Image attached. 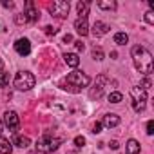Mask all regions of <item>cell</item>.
I'll use <instances>...</instances> for the list:
<instances>
[{
	"instance_id": "9",
	"label": "cell",
	"mask_w": 154,
	"mask_h": 154,
	"mask_svg": "<svg viewBox=\"0 0 154 154\" xmlns=\"http://www.w3.org/2000/svg\"><path fill=\"white\" fill-rule=\"evenodd\" d=\"M103 82H105V76H98V80H96V85L89 91V96L93 100H98L102 94H103Z\"/></svg>"
},
{
	"instance_id": "3",
	"label": "cell",
	"mask_w": 154,
	"mask_h": 154,
	"mask_svg": "<svg viewBox=\"0 0 154 154\" xmlns=\"http://www.w3.org/2000/svg\"><path fill=\"white\" fill-rule=\"evenodd\" d=\"M35 84H36V78H35V74L29 72V71L17 72L15 80H13V85H15L17 91H29V89L35 87Z\"/></svg>"
},
{
	"instance_id": "18",
	"label": "cell",
	"mask_w": 154,
	"mask_h": 154,
	"mask_svg": "<svg viewBox=\"0 0 154 154\" xmlns=\"http://www.w3.org/2000/svg\"><path fill=\"white\" fill-rule=\"evenodd\" d=\"M15 145L20 147V149H27L31 145V140L27 136H15Z\"/></svg>"
},
{
	"instance_id": "1",
	"label": "cell",
	"mask_w": 154,
	"mask_h": 154,
	"mask_svg": "<svg viewBox=\"0 0 154 154\" xmlns=\"http://www.w3.org/2000/svg\"><path fill=\"white\" fill-rule=\"evenodd\" d=\"M131 54H132L134 67H136L141 74L149 76V74L152 72V54H150L143 45H134L132 51H131Z\"/></svg>"
},
{
	"instance_id": "31",
	"label": "cell",
	"mask_w": 154,
	"mask_h": 154,
	"mask_svg": "<svg viewBox=\"0 0 154 154\" xmlns=\"http://www.w3.org/2000/svg\"><path fill=\"white\" fill-rule=\"evenodd\" d=\"M109 147H111V149H112V150H116V149H118V147H120V145H118V141H116V140H112V141H111V143H109Z\"/></svg>"
},
{
	"instance_id": "32",
	"label": "cell",
	"mask_w": 154,
	"mask_h": 154,
	"mask_svg": "<svg viewBox=\"0 0 154 154\" xmlns=\"http://www.w3.org/2000/svg\"><path fill=\"white\" fill-rule=\"evenodd\" d=\"M2 6H4V8H9V9H11V8H15V4H13V2H8V0H4Z\"/></svg>"
},
{
	"instance_id": "33",
	"label": "cell",
	"mask_w": 154,
	"mask_h": 154,
	"mask_svg": "<svg viewBox=\"0 0 154 154\" xmlns=\"http://www.w3.org/2000/svg\"><path fill=\"white\" fill-rule=\"evenodd\" d=\"M63 42H65V44H71V42H72V36H71V35H65V36H63Z\"/></svg>"
},
{
	"instance_id": "23",
	"label": "cell",
	"mask_w": 154,
	"mask_h": 154,
	"mask_svg": "<svg viewBox=\"0 0 154 154\" xmlns=\"http://www.w3.org/2000/svg\"><path fill=\"white\" fill-rule=\"evenodd\" d=\"M9 84V74L8 72H0V87H6Z\"/></svg>"
},
{
	"instance_id": "27",
	"label": "cell",
	"mask_w": 154,
	"mask_h": 154,
	"mask_svg": "<svg viewBox=\"0 0 154 154\" xmlns=\"http://www.w3.org/2000/svg\"><path fill=\"white\" fill-rule=\"evenodd\" d=\"M147 134L150 136V134H154V122L152 120H149L147 122Z\"/></svg>"
},
{
	"instance_id": "17",
	"label": "cell",
	"mask_w": 154,
	"mask_h": 154,
	"mask_svg": "<svg viewBox=\"0 0 154 154\" xmlns=\"http://www.w3.org/2000/svg\"><path fill=\"white\" fill-rule=\"evenodd\" d=\"M125 147H127V154H140V150H141V147L136 140H129Z\"/></svg>"
},
{
	"instance_id": "22",
	"label": "cell",
	"mask_w": 154,
	"mask_h": 154,
	"mask_svg": "<svg viewBox=\"0 0 154 154\" xmlns=\"http://www.w3.org/2000/svg\"><path fill=\"white\" fill-rule=\"evenodd\" d=\"M93 58L94 60H103V51H102V47H93Z\"/></svg>"
},
{
	"instance_id": "7",
	"label": "cell",
	"mask_w": 154,
	"mask_h": 154,
	"mask_svg": "<svg viewBox=\"0 0 154 154\" xmlns=\"http://www.w3.org/2000/svg\"><path fill=\"white\" fill-rule=\"evenodd\" d=\"M4 125L9 129V131H17L18 129V125H20V118H18V114L15 112V111H6L4 112Z\"/></svg>"
},
{
	"instance_id": "34",
	"label": "cell",
	"mask_w": 154,
	"mask_h": 154,
	"mask_svg": "<svg viewBox=\"0 0 154 154\" xmlns=\"http://www.w3.org/2000/svg\"><path fill=\"white\" fill-rule=\"evenodd\" d=\"M2 131H4V122H0V134H2Z\"/></svg>"
},
{
	"instance_id": "25",
	"label": "cell",
	"mask_w": 154,
	"mask_h": 154,
	"mask_svg": "<svg viewBox=\"0 0 154 154\" xmlns=\"http://www.w3.org/2000/svg\"><path fill=\"white\" fill-rule=\"evenodd\" d=\"M15 22H17L18 26H22V24H27V18H26V15H17V17H15Z\"/></svg>"
},
{
	"instance_id": "10",
	"label": "cell",
	"mask_w": 154,
	"mask_h": 154,
	"mask_svg": "<svg viewBox=\"0 0 154 154\" xmlns=\"http://www.w3.org/2000/svg\"><path fill=\"white\" fill-rule=\"evenodd\" d=\"M26 18H27V22H36L38 18H40V13L35 9V4L31 2V0H27L26 2Z\"/></svg>"
},
{
	"instance_id": "8",
	"label": "cell",
	"mask_w": 154,
	"mask_h": 154,
	"mask_svg": "<svg viewBox=\"0 0 154 154\" xmlns=\"http://www.w3.org/2000/svg\"><path fill=\"white\" fill-rule=\"evenodd\" d=\"M15 51L20 54V56H27L31 53V42L27 38H18L15 42Z\"/></svg>"
},
{
	"instance_id": "14",
	"label": "cell",
	"mask_w": 154,
	"mask_h": 154,
	"mask_svg": "<svg viewBox=\"0 0 154 154\" xmlns=\"http://www.w3.org/2000/svg\"><path fill=\"white\" fill-rule=\"evenodd\" d=\"M63 62L69 67H72V69H76V67L80 65V58H78V54H76V53H65L63 54Z\"/></svg>"
},
{
	"instance_id": "15",
	"label": "cell",
	"mask_w": 154,
	"mask_h": 154,
	"mask_svg": "<svg viewBox=\"0 0 154 154\" xmlns=\"http://www.w3.org/2000/svg\"><path fill=\"white\" fill-rule=\"evenodd\" d=\"M89 2H85V0H80L78 4H76V9H78V18H87L89 15Z\"/></svg>"
},
{
	"instance_id": "30",
	"label": "cell",
	"mask_w": 154,
	"mask_h": 154,
	"mask_svg": "<svg viewBox=\"0 0 154 154\" xmlns=\"http://www.w3.org/2000/svg\"><path fill=\"white\" fill-rule=\"evenodd\" d=\"M44 31H45V35H54V33H56V29H54V27H51V26H45V27H44Z\"/></svg>"
},
{
	"instance_id": "13",
	"label": "cell",
	"mask_w": 154,
	"mask_h": 154,
	"mask_svg": "<svg viewBox=\"0 0 154 154\" xmlns=\"http://www.w3.org/2000/svg\"><path fill=\"white\" fill-rule=\"evenodd\" d=\"M94 36H103V35H107L109 33V26L105 24V22H100V20H96L94 24H93V31H91Z\"/></svg>"
},
{
	"instance_id": "28",
	"label": "cell",
	"mask_w": 154,
	"mask_h": 154,
	"mask_svg": "<svg viewBox=\"0 0 154 154\" xmlns=\"http://www.w3.org/2000/svg\"><path fill=\"white\" fill-rule=\"evenodd\" d=\"M74 47H76V51H84V49H85V44H84L82 40H76V42H74Z\"/></svg>"
},
{
	"instance_id": "4",
	"label": "cell",
	"mask_w": 154,
	"mask_h": 154,
	"mask_svg": "<svg viewBox=\"0 0 154 154\" xmlns=\"http://www.w3.org/2000/svg\"><path fill=\"white\" fill-rule=\"evenodd\" d=\"M131 96H132V109L136 112L145 111V105H147V91L141 89L140 85H136V87L131 89Z\"/></svg>"
},
{
	"instance_id": "2",
	"label": "cell",
	"mask_w": 154,
	"mask_h": 154,
	"mask_svg": "<svg viewBox=\"0 0 154 154\" xmlns=\"http://www.w3.org/2000/svg\"><path fill=\"white\" fill-rule=\"evenodd\" d=\"M89 84H91V78L84 71H72V72L67 74V78L62 82V89H65L69 93H80Z\"/></svg>"
},
{
	"instance_id": "21",
	"label": "cell",
	"mask_w": 154,
	"mask_h": 154,
	"mask_svg": "<svg viewBox=\"0 0 154 154\" xmlns=\"http://www.w3.org/2000/svg\"><path fill=\"white\" fill-rule=\"evenodd\" d=\"M123 100V94L122 93H109V102L111 103H120Z\"/></svg>"
},
{
	"instance_id": "26",
	"label": "cell",
	"mask_w": 154,
	"mask_h": 154,
	"mask_svg": "<svg viewBox=\"0 0 154 154\" xmlns=\"http://www.w3.org/2000/svg\"><path fill=\"white\" fill-rule=\"evenodd\" d=\"M145 22L147 24H154V13L152 11H147L145 13Z\"/></svg>"
},
{
	"instance_id": "12",
	"label": "cell",
	"mask_w": 154,
	"mask_h": 154,
	"mask_svg": "<svg viewBox=\"0 0 154 154\" xmlns=\"http://www.w3.org/2000/svg\"><path fill=\"white\" fill-rule=\"evenodd\" d=\"M74 29H76V33H78L80 36L89 35V24H87V18H78V20L74 22Z\"/></svg>"
},
{
	"instance_id": "5",
	"label": "cell",
	"mask_w": 154,
	"mask_h": 154,
	"mask_svg": "<svg viewBox=\"0 0 154 154\" xmlns=\"http://www.w3.org/2000/svg\"><path fill=\"white\" fill-rule=\"evenodd\" d=\"M60 143H62V140H58V138H53V136H44L42 140H38L36 141V150L38 152H42V154H51V152H54L58 147H60Z\"/></svg>"
},
{
	"instance_id": "29",
	"label": "cell",
	"mask_w": 154,
	"mask_h": 154,
	"mask_svg": "<svg viewBox=\"0 0 154 154\" xmlns=\"http://www.w3.org/2000/svg\"><path fill=\"white\" fill-rule=\"evenodd\" d=\"M102 127H103V125H102L100 122H96V123L93 125V132H94V134H100V132H102Z\"/></svg>"
},
{
	"instance_id": "11",
	"label": "cell",
	"mask_w": 154,
	"mask_h": 154,
	"mask_svg": "<svg viewBox=\"0 0 154 154\" xmlns=\"http://www.w3.org/2000/svg\"><path fill=\"white\" fill-rule=\"evenodd\" d=\"M102 125H103V127H107V129H112V127L120 125V116H118V114H114V112L105 114V116H103V120H102Z\"/></svg>"
},
{
	"instance_id": "19",
	"label": "cell",
	"mask_w": 154,
	"mask_h": 154,
	"mask_svg": "<svg viewBox=\"0 0 154 154\" xmlns=\"http://www.w3.org/2000/svg\"><path fill=\"white\" fill-rule=\"evenodd\" d=\"M129 42V36H127V33H116L114 35V44H118V45H125Z\"/></svg>"
},
{
	"instance_id": "6",
	"label": "cell",
	"mask_w": 154,
	"mask_h": 154,
	"mask_svg": "<svg viewBox=\"0 0 154 154\" xmlns=\"http://www.w3.org/2000/svg\"><path fill=\"white\" fill-rule=\"evenodd\" d=\"M49 11H51V15H54L58 18H65L67 13H69V2H65V0H56V2H53L49 6Z\"/></svg>"
},
{
	"instance_id": "20",
	"label": "cell",
	"mask_w": 154,
	"mask_h": 154,
	"mask_svg": "<svg viewBox=\"0 0 154 154\" xmlns=\"http://www.w3.org/2000/svg\"><path fill=\"white\" fill-rule=\"evenodd\" d=\"M96 6H98L100 9H114V8H116V2H112V0H100Z\"/></svg>"
},
{
	"instance_id": "24",
	"label": "cell",
	"mask_w": 154,
	"mask_h": 154,
	"mask_svg": "<svg viewBox=\"0 0 154 154\" xmlns=\"http://www.w3.org/2000/svg\"><path fill=\"white\" fill-rule=\"evenodd\" d=\"M74 145L82 149V147L85 145V138H84V136H76V138H74Z\"/></svg>"
},
{
	"instance_id": "16",
	"label": "cell",
	"mask_w": 154,
	"mask_h": 154,
	"mask_svg": "<svg viewBox=\"0 0 154 154\" xmlns=\"http://www.w3.org/2000/svg\"><path fill=\"white\" fill-rule=\"evenodd\" d=\"M11 152H13V145H11V141L0 136V154H11Z\"/></svg>"
}]
</instances>
